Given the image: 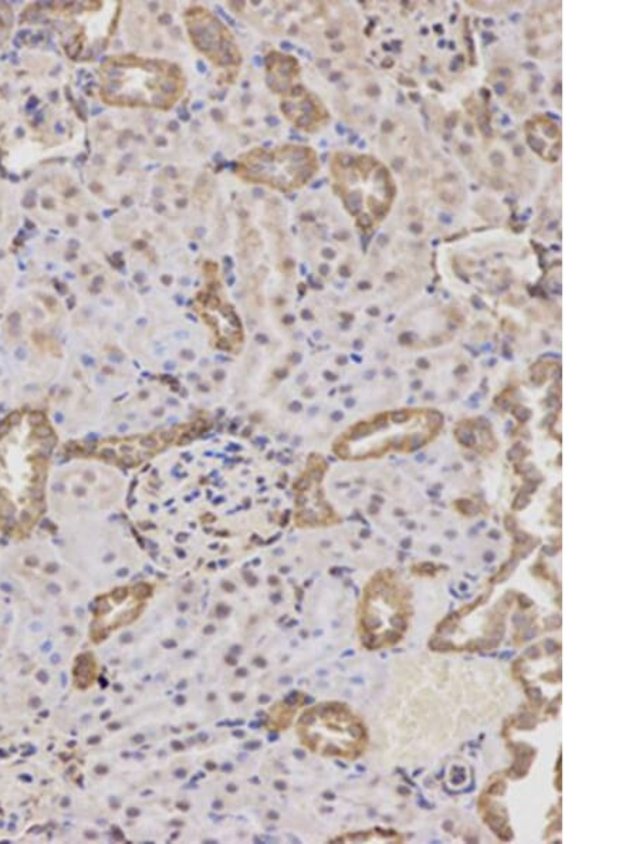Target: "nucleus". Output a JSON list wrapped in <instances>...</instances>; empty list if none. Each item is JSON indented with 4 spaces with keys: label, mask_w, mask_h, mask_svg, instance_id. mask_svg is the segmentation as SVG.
I'll list each match as a JSON object with an SVG mask.
<instances>
[{
    "label": "nucleus",
    "mask_w": 639,
    "mask_h": 844,
    "mask_svg": "<svg viewBox=\"0 0 639 844\" xmlns=\"http://www.w3.org/2000/svg\"><path fill=\"white\" fill-rule=\"evenodd\" d=\"M107 100L156 107H169L178 99L180 79L171 65L158 61L116 60L107 67Z\"/></svg>",
    "instance_id": "nucleus-1"
},
{
    "label": "nucleus",
    "mask_w": 639,
    "mask_h": 844,
    "mask_svg": "<svg viewBox=\"0 0 639 844\" xmlns=\"http://www.w3.org/2000/svg\"><path fill=\"white\" fill-rule=\"evenodd\" d=\"M303 743L314 753L344 755L363 739V729L342 707L320 705L303 715L298 723Z\"/></svg>",
    "instance_id": "nucleus-2"
},
{
    "label": "nucleus",
    "mask_w": 639,
    "mask_h": 844,
    "mask_svg": "<svg viewBox=\"0 0 639 844\" xmlns=\"http://www.w3.org/2000/svg\"><path fill=\"white\" fill-rule=\"evenodd\" d=\"M313 157L306 148L287 147L272 153H254L245 161L244 174L281 189L295 188L313 175Z\"/></svg>",
    "instance_id": "nucleus-3"
},
{
    "label": "nucleus",
    "mask_w": 639,
    "mask_h": 844,
    "mask_svg": "<svg viewBox=\"0 0 639 844\" xmlns=\"http://www.w3.org/2000/svg\"><path fill=\"white\" fill-rule=\"evenodd\" d=\"M141 589L142 586L134 590L118 589L97 601L90 631L92 640H105L111 631L130 625L141 615L144 599L149 595L148 591L142 593Z\"/></svg>",
    "instance_id": "nucleus-4"
},
{
    "label": "nucleus",
    "mask_w": 639,
    "mask_h": 844,
    "mask_svg": "<svg viewBox=\"0 0 639 844\" xmlns=\"http://www.w3.org/2000/svg\"><path fill=\"white\" fill-rule=\"evenodd\" d=\"M189 29L195 43L213 60L220 65L238 63V55L230 42V35L208 12L194 13Z\"/></svg>",
    "instance_id": "nucleus-5"
},
{
    "label": "nucleus",
    "mask_w": 639,
    "mask_h": 844,
    "mask_svg": "<svg viewBox=\"0 0 639 844\" xmlns=\"http://www.w3.org/2000/svg\"><path fill=\"white\" fill-rule=\"evenodd\" d=\"M97 666L95 658L90 655H82L77 658L73 668V681L77 688L86 689L96 681Z\"/></svg>",
    "instance_id": "nucleus-6"
}]
</instances>
